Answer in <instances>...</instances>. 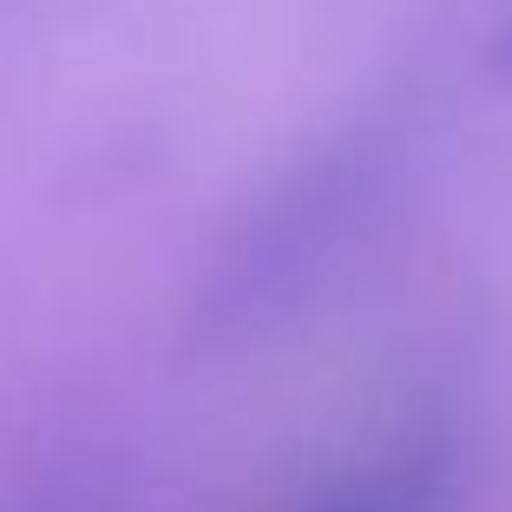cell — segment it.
I'll return each mask as SVG.
<instances>
[{"label": "cell", "instance_id": "1", "mask_svg": "<svg viewBox=\"0 0 512 512\" xmlns=\"http://www.w3.org/2000/svg\"><path fill=\"white\" fill-rule=\"evenodd\" d=\"M296 512H460V453L440 434H401L322 480Z\"/></svg>", "mask_w": 512, "mask_h": 512}]
</instances>
